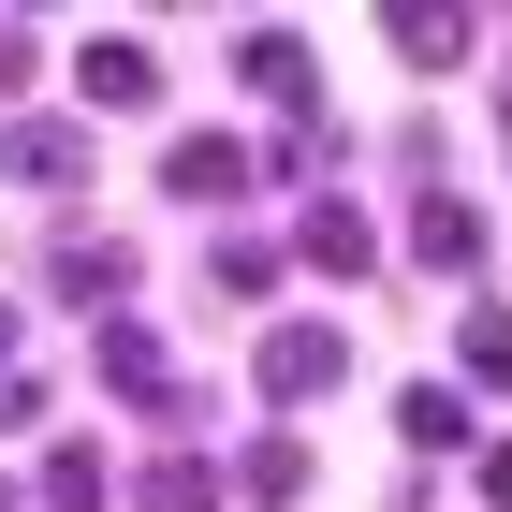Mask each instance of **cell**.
Returning a JSON list of instances; mask_svg holds the SVG:
<instances>
[{"instance_id":"13","label":"cell","mask_w":512,"mask_h":512,"mask_svg":"<svg viewBox=\"0 0 512 512\" xmlns=\"http://www.w3.org/2000/svg\"><path fill=\"white\" fill-rule=\"evenodd\" d=\"M381 30H395V59H425V74L469 59V15H381Z\"/></svg>"},{"instance_id":"8","label":"cell","mask_w":512,"mask_h":512,"mask_svg":"<svg viewBox=\"0 0 512 512\" xmlns=\"http://www.w3.org/2000/svg\"><path fill=\"white\" fill-rule=\"evenodd\" d=\"M44 278H59L74 308H103V322H118V293H132V249H103V235H59V264H44Z\"/></svg>"},{"instance_id":"1","label":"cell","mask_w":512,"mask_h":512,"mask_svg":"<svg viewBox=\"0 0 512 512\" xmlns=\"http://www.w3.org/2000/svg\"><path fill=\"white\" fill-rule=\"evenodd\" d=\"M352 381V337H337V322H278L264 337V395L278 410H308V395H337Z\"/></svg>"},{"instance_id":"16","label":"cell","mask_w":512,"mask_h":512,"mask_svg":"<svg viewBox=\"0 0 512 512\" xmlns=\"http://www.w3.org/2000/svg\"><path fill=\"white\" fill-rule=\"evenodd\" d=\"M454 352H469V381L498 395V381H512V308H469V337H454Z\"/></svg>"},{"instance_id":"17","label":"cell","mask_w":512,"mask_h":512,"mask_svg":"<svg viewBox=\"0 0 512 512\" xmlns=\"http://www.w3.org/2000/svg\"><path fill=\"white\" fill-rule=\"evenodd\" d=\"M483 498H498V512H512V439H483Z\"/></svg>"},{"instance_id":"20","label":"cell","mask_w":512,"mask_h":512,"mask_svg":"<svg viewBox=\"0 0 512 512\" xmlns=\"http://www.w3.org/2000/svg\"><path fill=\"white\" fill-rule=\"evenodd\" d=\"M498 132H512V103H498Z\"/></svg>"},{"instance_id":"15","label":"cell","mask_w":512,"mask_h":512,"mask_svg":"<svg viewBox=\"0 0 512 512\" xmlns=\"http://www.w3.org/2000/svg\"><path fill=\"white\" fill-rule=\"evenodd\" d=\"M205 278L249 308V293H278V249H264V235H220V264H205Z\"/></svg>"},{"instance_id":"11","label":"cell","mask_w":512,"mask_h":512,"mask_svg":"<svg viewBox=\"0 0 512 512\" xmlns=\"http://www.w3.org/2000/svg\"><path fill=\"white\" fill-rule=\"evenodd\" d=\"M395 439H410V454H454V439H469V395H454V381H425L410 410H395Z\"/></svg>"},{"instance_id":"14","label":"cell","mask_w":512,"mask_h":512,"mask_svg":"<svg viewBox=\"0 0 512 512\" xmlns=\"http://www.w3.org/2000/svg\"><path fill=\"white\" fill-rule=\"evenodd\" d=\"M118 483H103V454H44V512H103Z\"/></svg>"},{"instance_id":"9","label":"cell","mask_w":512,"mask_h":512,"mask_svg":"<svg viewBox=\"0 0 512 512\" xmlns=\"http://www.w3.org/2000/svg\"><path fill=\"white\" fill-rule=\"evenodd\" d=\"M88 103H118V118H132V103H161V59H147L132 30H103V44H88Z\"/></svg>"},{"instance_id":"19","label":"cell","mask_w":512,"mask_h":512,"mask_svg":"<svg viewBox=\"0 0 512 512\" xmlns=\"http://www.w3.org/2000/svg\"><path fill=\"white\" fill-rule=\"evenodd\" d=\"M0 366H15V308H0Z\"/></svg>"},{"instance_id":"4","label":"cell","mask_w":512,"mask_h":512,"mask_svg":"<svg viewBox=\"0 0 512 512\" xmlns=\"http://www.w3.org/2000/svg\"><path fill=\"white\" fill-rule=\"evenodd\" d=\"M235 74L264 88V103H278L293 132H308V44H293V30H235Z\"/></svg>"},{"instance_id":"7","label":"cell","mask_w":512,"mask_h":512,"mask_svg":"<svg viewBox=\"0 0 512 512\" xmlns=\"http://www.w3.org/2000/svg\"><path fill=\"white\" fill-rule=\"evenodd\" d=\"M410 264H439V278H469V264H483V220H469V205H454V191H425V205H410Z\"/></svg>"},{"instance_id":"2","label":"cell","mask_w":512,"mask_h":512,"mask_svg":"<svg viewBox=\"0 0 512 512\" xmlns=\"http://www.w3.org/2000/svg\"><path fill=\"white\" fill-rule=\"evenodd\" d=\"M88 366H103V395H132V410H176V366H161L147 322H103V337H88Z\"/></svg>"},{"instance_id":"18","label":"cell","mask_w":512,"mask_h":512,"mask_svg":"<svg viewBox=\"0 0 512 512\" xmlns=\"http://www.w3.org/2000/svg\"><path fill=\"white\" fill-rule=\"evenodd\" d=\"M15 74H30V30H15V15H0V88H15Z\"/></svg>"},{"instance_id":"6","label":"cell","mask_w":512,"mask_h":512,"mask_svg":"<svg viewBox=\"0 0 512 512\" xmlns=\"http://www.w3.org/2000/svg\"><path fill=\"white\" fill-rule=\"evenodd\" d=\"M0 176H30V191H74V176H88V132H74V118H30L15 147H0Z\"/></svg>"},{"instance_id":"5","label":"cell","mask_w":512,"mask_h":512,"mask_svg":"<svg viewBox=\"0 0 512 512\" xmlns=\"http://www.w3.org/2000/svg\"><path fill=\"white\" fill-rule=\"evenodd\" d=\"M293 264H322V278H366V264H381V235H366L352 205L322 191V205H308V220H293Z\"/></svg>"},{"instance_id":"10","label":"cell","mask_w":512,"mask_h":512,"mask_svg":"<svg viewBox=\"0 0 512 512\" xmlns=\"http://www.w3.org/2000/svg\"><path fill=\"white\" fill-rule=\"evenodd\" d=\"M132 512H220V469L205 454H147L132 469Z\"/></svg>"},{"instance_id":"3","label":"cell","mask_w":512,"mask_h":512,"mask_svg":"<svg viewBox=\"0 0 512 512\" xmlns=\"http://www.w3.org/2000/svg\"><path fill=\"white\" fill-rule=\"evenodd\" d=\"M161 191H176V205H235V191H249V147H235V132H176Z\"/></svg>"},{"instance_id":"12","label":"cell","mask_w":512,"mask_h":512,"mask_svg":"<svg viewBox=\"0 0 512 512\" xmlns=\"http://www.w3.org/2000/svg\"><path fill=\"white\" fill-rule=\"evenodd\" d=\"M249 498H308V439H293V425L249 439Z\"/></svg>"},{"instance_id":"21","label":"cell","mask_w":512,"mask_h":512,"mask_svg":"<svg viewBox=\"0 0 512 512\" xmlns=\"http://www.w3.org/2000/svg\"><path fill=\"white\" fill-rule=\"evenodd\" d=\"M0 512H15V498H0Z\"/></svg>"}]
</instances>
